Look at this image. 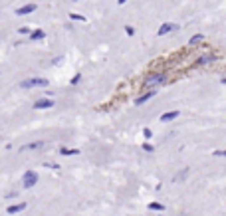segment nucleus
Listing matches in <instances>:
<instances>
[{
	"mask_svg": "<svg viewBox=\"0 0 226 216\" xmlns=\"http://www.w3.org/2000/svg\"><path fill=\"white\" fill-rule=\"evenodd\" d=\"M24 89H30V87H48L50 82H48L46 77H32V79H26V82L20 83Z\"/></svg>",
	"mask_w": 226,
	"mask_h": 216,
	"instance_id": "f257e3e1",
	"label": "nucleus"
},
{
	"mask_svg": "<svg viewBox=\"0 0 226 216\" xmlns=\"http://www.w3.org/2000/svg\"><path fill=\"white\" fill-rule=\"evenodd\" d=\"M167 83V75L165 73H155V75H149L145 79V87H153V85H163Z\"/></svg>",
	"mask_w": 226,
	"mask_h": 216,
	"instance_id": "f03ea898",
	"label": "nucleus"
},
{
	"mask_svg": "<svg viewBox=\"0 0 226 216\" xmlns=\"http://www.w3.org/2000/svg\"><path fill=\"white\" fill-rule=\"evenodd\" d=\"M38 182V175L34 171H26L24 172V188H32Z\"/></svg>",
	"mask_w": 226,
	"mask_h": 216,
	"instance_id": "7ed1b4c3",
	"label": "nucleus"
},
{
	"mask_svg": "<svg viewBox=\"0 0 226 216\" xmlns=\"http://www.w3.org/2000/svg\"><path fill=\"white\" fill-rule=\"evenodd\" d=\"M179 30V24H171V22H167V24H163L159 28V32H157V36H167V34H171V32H177Z\"/></svg>",
	"mask_w": 226,
	"mask_h": 216,
	"instance_id": "20e7f679",
	"label": "nucleus"
},
{
	"mask_svg": "<svg viewBox=\"0 0 226 216\" xmlns=\"http://www.w3.org/2000/svg\"><path fill=\"white\" fill-rule=\"evenodd\" d=\"M54 107V99H38L34 103V109H50Z\"/></svg>",
	"mask_w": 226,
	"mask_h": 216,
	"instance_id": "39448f33",
	"label": "nucleus"
},
{
	"mask_svg": "<svg viewBox=\"0 0 226 216\" xmlns=\"http://www.w3.org/2000/svg\"><path fill=\"white\" fill-rule=\"evenodd\" d=\"M36 8H38L36 4H26V6H22V8L16 10V14H18V16H26V14H32Z\"/></svg>",
	"mask_w": 226,
	"mask_h": 216,
	"instance_id": "423d86ee",
	"label": "nucleus"
},
{
	"mask_svg": "<svg viewBox=\"0 0 226 216\" xmlns=\"http://www.w3.org/2000/svg\"><path fill=\"white\" fill-rule=\"evenodd\" d=\"M179 117V111H169V113H163L161 115V123H169V121H175Z\"/></svg>",
	"mask_w": 226,
	"mask_h": 216,
	"instance_id": "0eeeda50",
	"label": "nucleus"
},
{
	"mask_svg": "<svg viewBox=\"0 0 226 216\" xmlns=\"http://www.w3.org/2000/svg\"><path fill=\"white\" fill-rule=\"evenodd\" d=\"M153 95H155V89L147 91V93H145V95H141V97H139V99H135V105H141V103H145V101H147V99H151V97H153Z\"/></svg>",
	"mask_w": 226,
	"mask_h": 216,
	"instance_id": "6e6552de",
	"label": "nucleus"
},
{
	"mask_svg": "<svg viewBox=\"0 0 226 216\" xmlns=\"http://www.w3.org/2000/svg\"><path fill=\"white\" fill-rule=\"evenodd\" d=\"M30 38L32 40H44L46 34H44V30H30Z\"/></svg>",
	"mask_w": 226,
	"mask_h": 216,
	"instance_id": "1a4fd4ad",
	"label": "nucleus"
},
{
	"mask_svg": "<svg viewBox=\"0 0 226 216\" xmlns=\"http://www.w3.org/2000/svg\"><path fill=\"white\" fill-rule=\"evenodd\" d=\"M214 60H216V56H212V54H206V56H202L196 63H198V66H204V63H210V62H214Z\"/></svg>",
	"mask_w": 226,
	"mask_h": 216,
	"instance_id": "9d476101",
	"label": "nucleus"
},
{
	"mask_svg": "<svg viewBox=\"0 0 226 216\" xmlns=\"http://www.w3.org/2000/svg\"><path fill=\"white\" fill-rule=\"evenodd\" d=\"M24 208H26V204H24V202L12 204V206H8V214H16V212H20V210H24Z\"/></svg>",
	"mask_w": 226,
	"mask_h": 216,
	"instance_id": "9b49d317",
	"label": "nucleus"
},
{
	"mask_svg": "<svg viewBox=\"0 0 226 216\" xmlns=\"http://www.w3.org/2000/svg\"><path fill=\"white\" fill-rule=\"evenodd\" d=\"M60 153H62V155H79V151H78V149H66V147H62Z\"/></svg>",
	"mask_w": 226,
	"mask_h": 216,
	"instance_id": "f8f14e48",
	"label": "nucleus"
},
{
	"mask_svg": "<svg viewBox=\"0 0 226 216\" xmlns=\"http://www.w3.org/2000/svg\"><path fill=\"white\" fill-rule=\"evenodd\" d=\"M149 208H151V210H155V212H161V210H165V206H163V204H159V202H151V204H149Z\"/></svg>",
	"mask_w": 226,
	"mask_h": 216,
	"instance_id": "ddd939ff",
	"label": "nucleus"
},
{
	"mask_svg": "<svg viewBox=\"0 0 226 216\" xmlns=\"http://www.w3.org/2000/svg\"><path fill=\"white\" fill-rule=\"evenodd\" d=\"M69 18H72V20H75V22H83V20H85V16H82V14H69Z\"/></svg>",
	"mask_w": 226,
	"mask_h": 216,
	"instance_id": "4468645a",
	"label": "nucleus"
},
{
	"mask_svg": "<svg viewBox=\"0 0 226 216\" xmlns=\"http://www.w3.org/2000/svg\"><path fill=\"white\" fill-rule=\"evenodd\" d=\"M202 38H204L202 34H196L195 38H191V44H192V46H195V44H198V42H200V40H202Z\"/></svg>",
	"mask_w": 226,
	"mask_h": 216,
	"instance_id": "2eb2a0df",
	"label": "nucleus"
},
{
	"mask_svg": "<svg viewBox=\"0 0 226 216\" xmlns=\"http://www.w3.org/2000/svg\"><path fill=\"white\" fill-rule=\"evenodd\" d=\"M79 79H82V73H75L73 77H72V82H69V83H72V85H78V83H79Z\"/></svg>",
	"mask_w": 226,
	"mask_h": 216,
	"instance_id": "dca6fc26",
	"label": "nucleus"
},
{
	"mask_svg": "<svg viewBox=\"0 0 226 216\" xmlns=\"http://www.w3.org/2000/svg\"><path fill=\"white\" fill-rule=\"evenodd\" d=\"M38 147H42V141H36V143H30V145H26V149H38Z\"/></svg>",
	"mask_w": 226,
	"mask_h": 216,
	"instance_id": "f3484780",
	"label": "nucleus"
},
{
	"mask_svg": "<svg viewBox=\"0 0 226 216\" xmlns=\"http://www.w3.org/2000/svg\"><path fill=\"white\" fill-rule=\"evenodd\" d=\"M125 32H127V36H133V34H135V30H133V26H125Z\"/></svg>",
	"mask_w": 226,
	"mask_h": 216,
	"instance_id": "a211bd4d",
	"label": "nucleus"
},
{
	"mask_svg": "<svg viewBox=\"0 0 226 216\" xmlns=\"http://www.w3.org/2000/svg\"><path fill=\"white\" fill-rule=\"evenodd\" d=\"M143 149H145V151H149V153H151V151H153L155 147H153V145H151V143H145V145H143Z\"/></svg>",
	"mask_w": 226,
	"mask_h": 216,
	"instance_id": "6ab92c4d",
	"label": "nucleus"
},
{
	"mask_svg": "<svg viewBox=\"0 0 226 216\" xmlns=\"http://www.w3.org/2000/svg\"><path fill=\"white\" fill-rule=\"evenodd\" d=\"M143 135H145V139H149L151 135H153V131H151V129H145V131H143Z\"/></svg>",
	"mask_w": 226,
	"mask_h": 216,
	"instance_id": "aec40b11",
	"label": "nucleus"
},
{
	"mask_svg": "<svg viewBox=\"0 0 226 216\" xmlns=\"http://www.w3.org/2000/svg\"><path fill=\"white\" fill-rule=\"evenodd\" d=\"M18 32H20V34H30V28H20Z\"/></svg>",
	"mask_w": 226,
	"mask_h": 216,
	"instance_id": "412c9836",
	"label": "nucleus"
},
{
	"mask_svg": "<svg viewBox=\"0 0 226 216\" xmlns=\"http://www.w3.org/2000/svg\"><path fill=\"white\" fill-rule=\"evenodd\" d=\"M117 2H119V4H125V2H127V0H117Z\"/></svg>",
	"mask_w": 226,
	"mask_h": 216,
	"instance_id": "4be33fe9",
	"label": "nucleus"
}]
</instances>
